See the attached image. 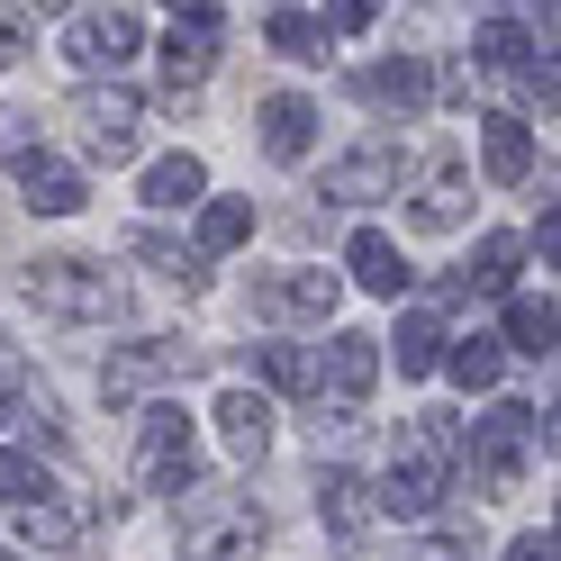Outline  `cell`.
Here are the masks:
<instances>
[{"mask_svg": "<svg viewBox=\"0 0 561 561\" xmlns=\"http://www.w3.org/2000/svg\"><path fill=\"white\" fill-rule=\"evenodd\" d=\"M27 299H37V318H55V327H118L127 318V280L110 263H82V254L27 263Z\"/></svg>", "mask_w": 561, "mask_h": 561, "instance_id": "2", "label": "cell"}, {"mask_svg": "<svg viewBox=\"0 0 561 561\" xmlns=\"http://www.w3.org/2000/svg\"><path fill=\"white\" fill-rule=\"evenodd\" d=\"M73 127H82V154H91V163H127L136 136H146V110H136V91H118V82L100 91V82H91V91L73 100Z\"/></svg>", "mask_w": 561, "mask_h": 561, "instance_id": "7", "label": "cell"}, {"mask_svg": "<svg viewBox=\"0 0 561 561\" xmlns=\"http://www.w3.org/2000/svg\"><path fill=\"white\" fill-rule=\"evenodd\" d=\"M552 426H543V408H525V399H499L480 416V426L462 435V471L480 480V499H507L516 471H525V453H535Z\"/></svg>", "mask_w": 561, "mask_h": 561, "instance_id": "3", "label": "cell"}, {"mask_svg": "<svg viewBox=\"0 0 561 561\" xmlns=\"http://www.w3.org/2000/svg\"><path fill=\"white\" fill-rule=\"evenodd\" d=\"M263 37L290 55V64H327V27L308 19V10H272V19H263Z\"/></svg>", "mask_w": 561, "mask_h": 561, "instance_id": "27", "label": "cell"}, {"mask_svg": "<svg viewBox=\"0 0 561 561\" xmlns=\"http://www.w3.org/2000/svg\"><path fill=\"white\" fill-rule=\"evenodd\" d=\"M10 172H19V199L37 208V218H73V208H82V172L64 163V154L27 146V154H10Z\"/></svg>", "mask_w": 561, "mask_h": 561, "instance_id": "11", "label": "cell"}, {"mask_svg": "<svg viewBox=\"0 0 561 561\" xmlns=\"http://www.w3.org/2000/svg\"><path fill=\"white\" fill-rule=\"evenodd\" d=\"M27 55V10H0V64Z\"/></svg>", "mask_w": 561, "mask_h": 561, "instance_id": "36", "label": "cell"}, {"mask_svg": "<svg viewBox=\"0 0 561 561\" xmlns=\"http://www.w3.org/2000/svg\"><path fill=\"white\" fill-rule=\"evenodd\" d=\"M208 416H218V444L236 453V462H263V453H272V399L263 390H218Z\"/></svg>", "mask_w": 561, "mask_h": 561, "instance_id": "13", "label": "cell"}, {"mask_svg": "<svg viewBox=\"0 0 561 561\" xmlns=\"http://www.w3.org/2000/svg\"><path fill=\"white\" fill-rule=\"evenodd\" d=\"M344 272H354L371 299H399L408 280H416V272H408V254H399V244L380 236V227H354V244H344Z\"/></svg>", "mask_w": 561, "mask_h": 561, "instance_id": "17", "label": "cell"}, {"mask_svg": "<svg viewBox=\"0 0 561 561\" xmlns=\"http://www.w3.org/2000/svg\"><path fill=\"white\" fill-rule=\"evenodd\" d=\"M462 199H471L462 163H435L426 182H416V208H408V218H416V227H462Z\"/></svg>", "mask_w": 561, "mask_h": 561, "instance_id": "23", "label": "cell"}, {"mask_svg": "<svg viewBox=\"0 0 561 561\" xmlns=\"http://www.w3.org/2000/svg\"><path fill=\"white\" fill-rule=\"evenodd\" d=\"M172 19H218V0H163Z\"/></svg>", "mask_w": 561, "mask_h": 561, "instance_id": "38", "label": "cell"}, {"mask_svg": "<svg viewBox=\"0 0 561 561\" xmlns=\"http://www.w3.org/2000/svg\"><path fill=\"white\" fill-rule=\"evenodd\" d=\"M10 516H19V535L37 543V552H64V543L91 535V507L73 499V489H46V499H27V507H10Z\"/></svg>", "mask_w": 561, "mask_h": 561, "instance_id": "14", "label": "cell"}, {"mask_svg": "<svg viewBox=\"0 0 561 561\" xmlns=\"http://www.w3.org/2000/svg\"><path fill=\"white\" fill-rule=\"evenodd\" d=\"M0 561H19V552H0Z\"/></svg>", "mask_w": 561, "mask_h": 561, "instance_id": "40", "label": "cell"}, {"mask_svg": "<svg viewBox=\"0 0 561 561\" xmlns=\"http://www.w3.org/2000/svg\"><path fill=\"white\" fill-rule=\"evenodd\" d=\"M136 46H146V27H136L127 10H82L73 27H64V55H73L82 73H127Z\"/></svg>", "mask_w": 561, "mask_h": 561, "instance_id": "9", "label": "cell"}, {"mask_svg": "<svg viewBox=\"0 0 561 561\" xmlns=\"http://www.w3.org/2000/svg\"><path fill=\"white\" fill-rule=\"evenodd\" d=\"M308 146H318V110H308L299 91H272L263 100V154L272 163H308Z\"/></svg>", "mask_w": 561, "mask_h": 561, "instance_id": "19", "label": "cell"}, {"mask_svg": "<svg viewBox=\"0 0 561 561\" xmlns=\"http://www.w3.org/2000/svg\"><path fill=\"white\" fill-rule=\"evenodd\" d=\"M480 64H489V73H507V82H535L552 100V64H535V37H525L516 19H489L480 27Z\"/></svg>", "mask_w": 561, "mask_h": 561, "instance_id": "18", "label": "cell"}, {"mask_svg": "<svg viewBox=\"0 0 561 561\" xmlns=\"http://www.w3.org/2000/svg\"><path fill=\"white\" fill-rule=\"evenodd\" d=\"M507 561H552V535H516V543H507Z\"/></svg>", "mask_w": 561, "mask_h": 561, "instance_id": "37", "label": "cell"}, {"mask_svg": "<svg viewBox=\"0 0 561 561\" xmlns=\"http://www.w3.org/2000/svg\"><path fill=\"white\" fill-rule=\"evenodd\" d=\"M318 516L335 525V543H363V535H371V480L344 471V462H327V471H318Z\"/></svg>", "mask_w": 561, "mask_h": 561, "instance_id": "15", "label": "cell"}, {"mask_svg": "<svg viewBox=\"0 0 561 561\" xmlns=\"http://www.w3.org/2000/svg\"><path fill=\"white\" fill-rule=\"evenodd\" d=\"M46 462H37V453H0V507H27V499H46Z\"/></svg>", "mask_w": 561, "mask_h": 561, "instance_id": "32", "label": "cell"}, {"mask_svg": "<svg viewBox=\"0 0 561 561\" xmlns=\"http://www.w3.org/2000/svg\"><path fill=\"white\" fill-rule=\"evenodd\" d=\"M371 19H380V0H327V19H318V27H327V37H363Z\"/></svg>", "mask_w": 561, "mask_h": 561, "instance_id": "33", "label": "cell"}, {"mask_svg": "<svg viewBox=\"0 0 561 561\" xmlns=\"http://www.w3.org/2000/svg\"><path fill=\"white\" fill-rule=\"evenodd\" d=\"M136 480H146V489H199V426H191L182 408H146Z\"/></svg>", "mask_w": 561, "mask_h": 561, "instance_id": "6", "label": "cell"}, {"mask_svg": "<svg viewBox=\"0 0 561 561\" xmlns=\"http://www.w3.org/2000/svg\"><path fill=\"white\" fill-rule=\"evenodd\" d=\"M335 299H344L335 272H272V280H254V318H272V327H327Z\"/></svg>", "mask_w": 561, "mask_h": 561, "instance_id": "8", "label": "cell"}, {"mask_svg": "<svg viewBox=\"0 0 561 561\" xmlns=\"http://www.w3.org/2000/svg\"><path fill=\"white\" fill-rule=\"evenodd\" d=\"M19 10H73V0H19Z\"/></svg>", "mask_w": 561, "mask_h": 561, "instance_id": "39", "label": "cell"}, {"mask_svg": "<svg viewBox=\"0 0 561 561\" xmlns=\"http://www.w3.org/2000/svg\"><path fill=\"white\" fill-rule=\"evenodd\" d=\"M507 280H516V236H480V254L453 290H507Z\"/></svg>", "mask_w": 561, "mask_h": 561, "instance_id": "30", "label": "cell"}, {"mask_svg": "<svg viewBox=\"0 0 561 561\" xmlns=\"http://www.w3.org/2000/svg\"><path fill=\"white\" fill-rule=\"evenodd\" d=\"M435 371H453L462 390H499L507 354H499V335H444V363H435Z\"/></svg>", "mask_w": 561, "mask_h": 561, "instance_id": "22", "label": "cell"}, {"mask_svg": "<svg viewBox=\"0 0 561 561\" xmlns=\"http://www.w3.org/2000/svg\"><path fill=\"white\" fill-rule=\"evenodd\" d=\"M453 471H462V426H453V416H408L399 444H390V480L371 489V507H390V516H435L444 489H453Z\"/></svg>", "mask_w": 561, "mask_h": 561, "instance_id": "1", "label": "cell"}, {"mask_svg": "<svg viewBox=\"0 0 561 561\" xmlns=\"http://www.w3.org/2000/svg\"><path fill=\"white\" fill-rule=\"evenodd\" d=\"M208 354L199 344H172V335H146V344H118L110 363H100V390H110V408H136L154 390V380H182V371H199Z\"/></svg>", "mask_w": 561, "mask_h": 561, "instance_id": "5", "label": "cell"}, {"mask_svg": "<svg viewBox=\"0 0 561 561\" xmlns=\"http://www.w3.org/2000/svg\"><path fill=\"white\" fill-rule=\"evenodd\" d=\"M480 163H489V182H525V172H535L525 118H480Z\"/></svg>", "mask_w": 561, "mask_h": 561, "instance_id": "21", "label": "cell"}, {"mask_svg": "<svg viewBox=\"0 0 561 561\" xmlns=\"http://www.w3.org/2000/svg\"><path fill=\"white\" fill-rule=\"evenodd\" d=\"M390 344H399V371H408V380H426V371L444 363V318H435V308H408Z\"/></svg>", "mask_w": 561, "mask_h": 561, "instance_id": "25", "label": "cell"}, {"mask_svg": "<svg viewBox=\"0 0 561 561\" xmlns=\"http://www.w3.org/2000/svg\"><path fill=\"white\" fill-rule=\"evenodd\" d=\"M136 263H154L163 280H172V290H199V254H191V244H172V236H136Z\"/></svg>", "mask_w": 561, "mask_h": 561, "instance_id": "29", "label": "cell"}, {"mask_svg": "<svg viewBox=\"0 0 561 561\" xmlns=\"http://www.w3.org/2000/svg\"><path fill=\"white\" fill-rule=\"evenodd\" d=\"M208 64H218V19H172V37H163V82H172V100L199 91Z\"/></svg>", "mask_w": 561, "mask_h": 561, "instance_id": "16", "label": "cell"}, {"mask_svg": "<svg viewBox=\"0 0 561 561\" xmlns=\"http://www.w3.org/2000/svg\"><path fill=\"white\" fill-rule=\"evenodd\" d=\"M27 127H37L27 110H0V154H27V146H37V136H27Z\"/></svg>", "mask_w": 561, "mask_h": 561, "instance_id": "35", "label": "cell"}, {"mask_svg": "<svg viewBox=\"0 0 561 561\" xmlns=\"http://www.w3.org/2000/svg\"><path fill=\"white\" fill-rule=\"evenodd\" d=\"M363 100H371V110H426V100H435V73H426V64H416V55H399V64H371V73H363Z\"/></svg>", "mask_w": 561, "mask_h": 561, "instance_id": "20", "label": "cell"}, {"mask_svg": "<svg viewBox=\"0 0 561 561\" xmlns=\"http://www.w3.org/2000/svg\"><path fill=\"white\" fill-rule=\"evenodd\" d=\"M244 236H254V199H208V208H199V244H191V254H199V263H208V254H236Z\"/></svg>", "mask_w": 561, "mask_h": 561, "instance_id": "26", "label": "cell"}, {"mask_svg": "<svg viewBox=\"0 0 561 561\" xmlns=\"http://www.w3.org/2000/svg\"><path fill=\"white\" fill-rule=\"evenodd\" d=\"M399 561H471V543H453V535H426V543H408Z\"/></svg>", "mask_w": 561, "mask_h": 561, "instance_id": "34", "label": "cell"}, {"mask_svg": "<svg viewBox=\"0 0 561 561\" xmlns=\"http://www.w3.org/2000/svg\"><path fill=\"white\" fill-rule=\"evenodd\" d=\"M371 380H380V335L344 327V335L327 344V363H318V390H335V408H363Z\"/></svg>", "mask_w": 561, "mask_h": 561, "instance_id": "12", "label": "cell"}, {"mask_svg": "<svg viewBox=\"0 0 561 561\" xmlns=\"http://www.w3.org/2000/svg\"><path fill=\"white\" fill-rule=\"evenodd\" d=\"M263 507L254 499H191L182 507V552L191 561H254L263 552Z\"/></svg>", "mask_w": 561, "mask_h": 561, "instance_id": "4", "label": "cell"}, {"mask_svg": "<svg viewBox=\"0 0 561 561\" xmlns=\"http://www.w3.org/2000/svg\"><path fill=\"white\" fill-rule=\"evenodd\" d=\"M399 172H408V154L390 146V136H371V146H354V154H335L327 163V199H390L399 191Z\"/></svg>", "mask_w": 561, "mask_h": 561, "instance_id": "10", "label": "cell"}, {"mask_svg": "<svg viewBox=\"0 0 561 561\" xmlns=\"http://www.w3.org/2000/svg\"><path fill=\"white\" fill-rule=\"evenodd\" d=\"M199 191H208L199 154H163V163H146V208H199Z\"/></svg>", "mask_w": 561, "mask_h": 561, "instance_id": "24", "label": "cell"}, {"mask_svg": "<svg viewBox=\"0 0 561 561\" xmlns=\"http://www.w3.org/2000/svg\"><path fill=\"white\" fill-rule=\"evenodd\" d=\"M263 380L290 390V399H308L318 390V354H308V344H263Z\"/></svg>", "mask_w": 561, "mask_h": 561, "instance_id": "28", "label": "cell"}, {"mask_svg": "<svg viewBox=\"0 0 561 561\" xmlns=\"http://www.w3.org/2000/svg\"><path fill=\"white\" fill-rule=\"evenodd\" d=\"M507 344L516 354H552V299H507Z\"/></svg>", "mask_w": 561, "mask_h": 561, "instance_id": "31", "label": "cell"}]
</instances>
